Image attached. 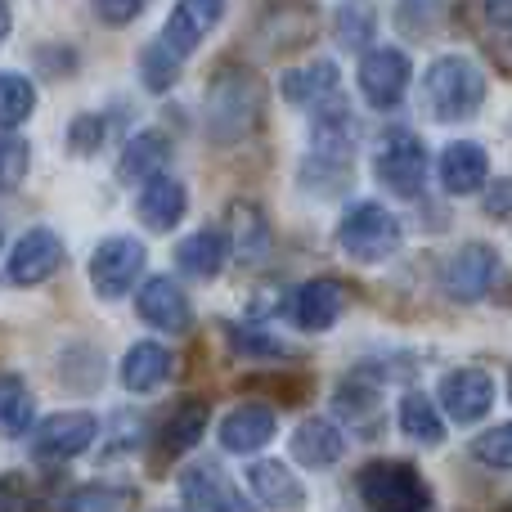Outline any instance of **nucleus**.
I'll use <instances>...</instances> for the list:
<instances>
[{"label": "nucleus", "mask_w": 512, "mask_h": 512, "mask_svg": "<svg viewBox=\"0 0 512 512\" xmlns=\"http://www.w3.org/2000/svg\"><path fill=\"white\" fill-rule=\"evenodd\" d=\"M265 117V81L248 63H221L203 95V131L212 144H243Z\"/></svg>", "instance_id": "obj_1"}, {"label": "nucleus", "mask_w": 512, "mask_h": 512, "mask_svg": "<svg viewBox=\"0 0 512 512\" xmlns=\"http://www.w3.org/2000/svg\"><path fill=\"white\" fill-rule=\"evenodd\" d=\"M423 104L436 122H468L486 104V72L463 54H441L423 77Z\"/></svg>", "instance_id": "obj_2"}, {"label": "nucleus", "mask_w": 512, "mask_h": 512, "mask_svg": "<svg viewBox=\"0 0 512 512\" xmlns=\"http://www.w3.org/2000/svg\"><path fill=\"white\" fill-rule=\"evenodd\" d=\"M364 512H432V486L414 463L373 459L355 477Z\"/></svg>", "instance_id": "obj_3"}, {"label": "nucleus", "mask_w": 512, "mask_h": 512, "mask_svg": "<svg viewBox=\"0 0 512 512\" xmlns=\"http://www.w3.org/2000/svg\"><path fill=\"white\" fill-rule=\"evenodd\" d=\"M400 221L382 203H355L337 225V248L360 265H378L400 252Z\"/></svg>", "instance_id": "obj_4"}, {"label": "nucleus", "mask_w": 512, "mask_h": 512, "mask_svg": "<svg viewBox=\"0 0 512 512\" xmlns=\"http://www.w3.org/2000/svg\"><path fill=\"white\" fill-rule=\"evenodd\" d=\"M144 265H149V248L140 239H131V234H113V239H104L90 252V265H86L90 288L104 301H122L140 283Z\"/></svg>", "instance_id": "obj_5"}, {"label": "nucleus", "mask_w": 512, "mask_h": 512, "mask_svg": "<svg viewBox=\"0 0 512 512\" xmlns=\"http://www.w3.org/2000/svg\"><path fill=\"white\" fill-rule=\"evenodd\" d=\"M373 176L382 189H391L396 198H418L427 189V149L418 135L409 131H391L378 144V158H373Z\"/></svg>", "instance_id": "obj_6"}, {"label": "nucleus", "mask_w": 512, "mask_h": 512, "mask_svg": "<svg viewBox=\"0 0 512 512\" xmlns=\"http://www.w3.org/2000/svg\"><path fill=\"white\" fill-rule=\"evenodd\" d=\"M499 274H504V265H499V252L490 248V243H463V248H454L450 261L441 265V288L450 301L472 306V301L490 297Z\"/></svg>", "instance_id": "obj_7"}, {"label": "nucleus", "mask_w": 512, "mask_h": 512, "mask_svg": "<svg viewBox=\"0 0 512 512\" xmlns=\"http://www.w3.org/2000/svg\"><path fill=\"white\" fill-rule=\"evenodd\" d=\"M99 436V418L86 409H63L54 418H41L32 432V454L41 463H68L77 454H86Z\"/></svg>", "instance_id": "obj_8"}, {"label": "nucleus", "mask_w": 512, "mask_h": 512, "mask_svg": "<svg viewBox=\"0 0 512 512\" xmlns=\"http://www.w3.org/2000/svg\"><path fill=\"white\" fill-rule=\"evenodd\" d=\"M63 261H68V248H63V239L50 230V225H32V230H23V239L14 243V252H9V283H18V288H36V283H45L50 274L63 270Z\"/></svg>", "instance_id": "obj_9"}, {"label": "nucleus", "mask_w": 512, "mask_h": 512, "mask_svg": "<svg viewBox=\"0 0 512 512\" xmlns=\"http://www.w3.org/2000/svg\"><path fill=\"white\" fill-rule=\"evenodd\" d=\"M180 495H185L189 512H256L243 490L225 477V468L216 459H198L180 472Z\"/></svg>", "instance_id": "obj_10"}, {"label": "nucleus", "mask_w": 512, "mask_h": 512, "mask_svg": "<svg viewBox=\"0 0 512 512\" xmlns=\"http://www.w3.org/2000/svg\"><path fill=\"white\" fill-rule=\"evenodd\" d=\"M409 81H414V63H409L405 50H364L360 59V95L369 99L373 108H396L405 99Z\"/></svg>", "instance_id": "obj_11"}, {"label": "nucleus", "mask_w": 512, "mask_h": 512, "mask_svg": "<svg viewBox=\"0 0 512 512\" xmlns=\"http://www.w3.org/2000/svg\"><path fill=\"white\" fill-rule=\"evenodd\" d=\"M135 310H140L144 324L167 337H180L194 328V306H189L185 288H180L176 279H167V274H153V279L144 283L140 297H135Z\"/></svg>", "instance_id": "obj_12"}, {"label": "nucleus", "mask_w": 512, "mask_h": 512, "mask_svg": "<svg viewBox=\"0 0 512 512\" xmlns=\"http://www.w3.org/2000/svg\"><path fill=\"white\" fill-rule=\"evenodd\" d=\"M310 153L319 158H337L351 162L355 158V140H360V126H355V113L342 95H328L324 104L310 108Z\"/></svg>", "instance_id": "obj_13"}, {"label": "nucleus", "mask_w": 512, "mask_h": 512, "mask_svg": "<svg viewBox=\"0 0 512 512\" xmlns=\"http://www.w3.org/2000/svg\"><path fill=\"white\" fill-rule=\"evenodd\" d=\"M490 405H495V378L477 364L450 369L441 378V409L454 423H477V418L490 414Z\"/></svg>", "instance_id": "obj_14"}, {"label": "nucleus", "mask_w": 512, "mask_h": 512, "mask_svg": "<svg viewBox=\"0 0 512 512\" xmlns=\"http://www.w3.org/2000/svg\"><path fill=\"white\" fill-rule=\"evenodd\" d=\"M221 14H225V0H176V9L167 14V27L158 32V41L167 45L176 59H189V54L212 36Z\"/></svg>", "instance_id": "obj_15"}, {"label": "nucleus", "mask_w": 512, "mask_h": 512, "mask_svg": "<svg viewBox=\"0 0 512 512\" xmlns=\"http://www.w3.org/2000/svg\"><path fill=\"white\" fill-rule=\"evenodd\" d=\"M256 36H261V45L274 54L301 50V45L315 36V5H310V0H270L261 23H256Z\"/></svg>", "instance_id": "obj_16"}, {"label": "nucleus", "mask_w": 512, "mask_h": 512, "mask_svg": "<svg viewBox=\"0 0 512 512\" xmlns=\"http://www.w3.org/2000/svg\"><path fill=\"white\" fill-rule=\"evenodd\" d=\"M346 301L351 297H346V288L337 279H310L292 292L288 315L301 333H328V328L346 315Z\"/></svg>", "instance_id": "obj_17"}, {"label": "nucleus", "mask_w": 512, "mask_h": 512, "mask_svg": "<svg viewBox=\"0 0 512 512\" xmlns=\"http://www.w3.org/2000/svg\"><path fill=\"white\" fill-rule=\"evenodd\" d=\"M279 432V409L265 400H243L221 418V445L230 454H256L274 441Z\"/></svg>", "instance_id": "obj_18"}, {"label": "nucleus", "mask_w": 512, "mask_h": 512, "mask_svg": "<svg viewBox=\"0 0 512 512\" xmlns=\"http://www.w3.org/2000/svg\"><path fill=\"white\" fill-rule=\"evenodd\" d=\"M185 212H189V194H185V185H180L176 176L162 171V176L144 180L140 198H135V216H140L144 230L167 234V230H176V225L185 221Z\"/></svg>", "instance_id": "obj_19"}, {"label": "nucleus", "mask_w": 512, "mask_h": 512, "mask_svg": "<svg viewBox=\"0 0 512 512\" xmlns=\"http://www.w3.org/2000/svg\"><path fill=\"white\" fill-rule=\"evenodd\" d=\"M248 490L261 508L270 512H297L306 508V486L297 481V472L279 459H265V463H252L248 468Z\"/></svg>", "instance_id": "obj_20"}, {"label": "nucleus", "mask_w": 512, "mask_h": 512, "mask_svg": "<svg viewBox=\"0 0 512 512\" xmlns=\"http://www.w3.org/2000/svg\"><path fill=\"white\" fill-rule=\"evenodd\" d=\"M292 459L310 472H328L337 459L346 454V441H342V427L333 418H301V427L292 432L288 441Z\"/></svg>", "instance_id": "obj_21"}, {"label": "nucleus", "mask_w": 512, "mask_h": 512, "mask_svg": "<svg viewBox=\"0 0 512 512\" xmlns=\"http://www.w3.org/2000/svg\"><path fill=\"white\" fill-rule=\"evenodd\" d=\"M207 418H212V405H207L203 396H185V400H176L171 405V414H167V423H162V432H158V454L162 459H180V454H189L198 441H203V432H207Z\"/></svg>", "instance_id": "obj_22"}, {"label": "nucleus", "mask_w": 512, "mask_h": 512, "mask_svg": "<svg viewBox=\"0 0 512 512\" xmlns=\"http://www.w3.org/2000/svg\"><path fill=\"white\" fill-rule=\"evenodd\" d=\"M436 171H441V185L445 194L463 198V194H477V189H486V176H490V158L481 144L472 140H454L441 149V162H436Z\"/></svg>", "instance_id": "obj_23"}, {"label": "nucleus", "mask_w": 512, "mask_h": 512, "mask_svg": "<svg viewBox=\"0 0 512 512\" xmlns=\"http://www.w3.org/2000/svg\"><path fill=\"white\" fill-rule=\"evenodd\" d=\"M171 369H176V355H171V346L162 342H131V351L122 355V387L135 391V396H149V391H158L162 382L171 378Z\"/></svg>", "instance_id": "obj_24"}, {"label": "nucleus", "mask_w": 512, "mask_h": 512, "mask_svg": "<svg viewBox=\"0 0 512 512\" xmlns=\"http://www.w3.org/2000/svg\"><path fill=\"white\" fill-rule=\"evenodd\" d=\"M337 63L333 59H310V63H301V68H288L279 77V95L288 99V104H297V108H315V104H324L328 95H337Z\"/></svg>", "instance_id": "obj_25"}, {"label": "nucleus", "mask_w": 512, "mask_h": 512, "mask_svg": "<svg viewBox=\"0 0 512 512\" xmlns=\"http://www.w3.org/2000/svg\"><path fill=\"white\" fill-rule=\"evenodd\" d=\"M171 162V135L167 131H140L131 135V144L122 149V158H117V180H153L162 176Z\"/></svg>", "instance_id": "obj_26"}, {"label": "nucleus", "mask_w": 512, "mask_h": 512, "mask_svg": "<svg viewBox=\"0 0 512 512\" xmlns=\"http://www.w3.org/2000/svg\"><path fill=\"white\" fill-rule=\"evenodd\" d=\"M225 256H230V243H225L221 230H198L189 239H180L176 248V270L189 274V279H216L225 270Z\"/></svg>", "instance_id": "obj_27"}, {"label": "nucleus", "mask_w": 512, "mask_h": 512, "mask_svg": "<svg viewBox=\"0 0 512 512\" xmlns=\"http://www.w3.org/2000/svg\"><path fill=\"white\" fill-rule=\"evenodd\" d=\"M333 409H337V418H346L360 436H378L382 432V396H378L373 382H360V378L342 382L337 396H333Z\"/></svg>", "instance_id": "obj_28"}, {"label": "nucleus", "mask_w": 512, "mask_h": 512, "mask_svg": "<svg viewBox=\"0 0 512 512\" xmlns=\"http://www.w3.org/2000/svg\"><path fill=\"white\" fill-rule=\"evenodd\" d=\"M230 239H234V252L239 261H261L274 243V230H270V216L252 203V198H239L230 207Z\"/></svg>", "instance_id": "obj_29"}, {"label": "nucleus", "mask_w": 512, "mask_h": 512, "mask_svg": "<svg viewBox=\"0 0 512 512\" xmlns=\"http://www.w3.org/2000/svg\"><path fill=\"white\" fill-rule=\"evenodd\" d=\"M396 414H400V432H405L409 441H418V445H441L445 441V418H441V409H436V400L427 396V391H405Z\"/></svg>", "instance_id": "obj_30"}, {"label": "nucleus", "mask_w": 512, "mask_h": 512, "mask_svg": "<svg viewBox=\"0 0 512 512\" xmlns=\"http://www.w3.org/2000/svg\"><path fill=\"white\" fill-rule=\"evenodd\" d=\"M0 432L5 436L36 432V396L18 373H0Z\"/></svg>", "instance_id": "obj_31"}, {"label": "nucleus", "mask_w": 512, "mask_h": 512, "mask_svg": "<svg viewBox=\"0 0 512 512\" xmlns=\"http://www.w3.org/2000/svg\"><path fill=\"white\" fill-rule=\"evenodd\" d=\"M378 32V9L373 0H342L333 14V36L342 50H369Z\"/></svg>", "instance_id": "obj_32"}, {"label": "nucleus", "mask_w": 512, "mask_h": 512, "mask_svg": "<svg viewBox=\"0 0 512 512\" xmlns=\"http://www.w3.org/2000/svg\"><path fill=\"white\" fill-rule=\"evenodd\" d=\"M481 41L490 59L512 72V0H481Z\"/></svg>", "instance_id": "obj_33"}, {"label": "nucleus", "mask_w": 512, "mask_h": 512, "mask_svg": "<svg viewBox=\"0 0 512 512\" xmlns=\"http://www.w3.org/2000/svg\"><path fill=\"white\" fill-rule=\"evenodd\" d=\"M36 113V86L23 72H0V131H14Z\"/></svg>", "instance_id": "obj_34"}, {"label": "nucleus", "mask_w": 512, "mask_h": 512, "mask_svg": "<svg viewBox=\"0 0 512 512\" xmlns=\"http://www.w3.org/2000/svg\"><path fill=\"white\" fill-rule=\"evenodd\" d=\"M180 68H185V59H176V54H171L167 45L158 41V36L144 45V54H140V81L153 90V95H167V90L180 81Z\"/></svg>", "instance_id": "obj_35"}, {"label": "nucleus", "mask_w": 512, "mask_h": 512, "mask_svg": "<svg viewBox=\"0 0 512 512\" xmlns=\"http://www.w3.org/2000/svg\"><path fill=\"white\" fill-rule=\"evenodd\" d=\"M301 185H306L310 194H337V189L351 185V162L306 153V162H301Z\"/></svg>", "instance_id": "obj_36"}, {"label": "nucleus", "mask_w": 512, "mask_h": 512, "mask_svg": "<svg viewBox=\"0 0 512 512\" xmlns=\"http://www.w3.org/2000/svg\"><path fill=\"white\" fill-rule=\"evenodd\" d=\"M135 490L131 486H81L68 499V512H131Z\"/></svg>", "instance_id": "obj_37"}, {"label": "nucleus", "mask_w": 512, "mask_h": 512, "mask_svg": "<svg viewBox=\"0 0 512 512\" xmlns=\"http://www.w3.org/2000/svg\"><path fill=\"white\" fill-rule=\"evenodd\" d=\"M27 167H32V149H27V140L0 131V194H14V189L27 180Z\"/></svg>", "instance_id": "obj_38"}, {"label": "nucleus", "mask_w": 512, "mask_h": 512, "mask_svg": "<svg viewBox=\"0 0 512 512\" xmlns=\"http://www.w3.org/2000/svg\"><path fill=\"white\" fill-rule=\"evenodd\" d=\"M445 18V5L441 0H400L396 9V27L405 36H432Z\"/></svg>", "instance_id": "obj_39"}, {"label": "nucleus", "mask_w": 512, "mask_h": 512, "mask_svg": "<svg viewBox=\"0 0 512 512\" xmlns=\"http://www.w3.org/2000/svg\"><path fill=\"white\" fill-rule=\"evenodd\" d=\"M472 459L495 472H512V423H499L472 441Z\"/></svg>", "instance_id": "obj_40"}, {"label": "nucleus", "mask_w": 512, "mask_h": 512, "mask_svg": "<svg viewBox=\"0 0 512 512\" xmlns=\"http://www.w3.org/2000/svg\"><path fill=\"white\" fill-rule=\"evenodd\" d=\"M230 342H234V355H261V360H283L288 355V346L279 337L252 333V328H230Z\"/></svg>", "instance_id": "obj_41"}, {"label": "nucleus", "mask_w": 512, "mask_h": 512, "mask_svg": "<svg viewBox=\"0 0 512 512\" xmlns=\"http://www.w3.org/2000/svg\"><path fill=\"white\" fill-rule=\"evenodd\" d=\"M104 144V117L95 113H81L72 117V131H68V149L77 153V158H90V153Z\"/></svg>", "instance_id": "obj_42"}, {"label": "nucleus", "mask_w": 512, "mask_h": 512, "mask_svg": "<svg viewBox=\"0 0 512 512\" xmlns=\"http://www.w3.org/2000/svg\"><path fill=\"white\" fill-rule=\"evenodd\" d=\"M90 5H95V18L104 27H126V23H135V18L144 14L149 0H90Z\"/></svg>", "instance_id": "obj_43"}, {"label": "nucleus", "mask_w": 512, "mask_h": 512, "mask_svg": "<svg viewBox=\"0 0 512 512\" xmlns=\"http://www.w3.org/2000/svg\"><path fill=\"white\" fill-rule=\"evenodd\" d=\"M0 512H41L36 490L23 477H0Z\"/></svg>", "instance_id": "obj_44"}, {"label": "nucleus", "mask_w": 512, "mask_h": 512, "mask_svg": "<svg viewBox=\"0 0 512 512\" xmlns=\"http://www.w3.org/2000/svg\"><path fill=\"white\" fill-rule=\"evenodd\" d=\"M481 207H486L490 221H508L512 225V176L495 180V185L486 189V198H481Z\"/></svg>", "instance_id": "obj_45"}, {"label": "nucleus", "mask_w": 512, "mask_h": 512, "mask_svg": "<svg viewBox=\"0 0 512 512\" xmlns=\"http://www.w3.org/2000/svg\"><path fill=\"white\" fill-rule=\"evenodd\" d=\"M9 23H14V18H9V5H5V0H0V41H5V36H9Z\"/></svg>", "instance_id": "obj_46"}, {"label": "nucleus", "mask_w": 512, "mask_h": 512, "mask_svg": "<svg viewBox=\"0 0 512 512\" xmlns=\"http://www.w3.org/2000/svg\"><path fill=\"white\" fill-rule=\"evenodd\" d=\"M162 512H189V508H162Z\"/></svg>", "instance_id": "obj_47"}]
</instances>
